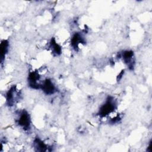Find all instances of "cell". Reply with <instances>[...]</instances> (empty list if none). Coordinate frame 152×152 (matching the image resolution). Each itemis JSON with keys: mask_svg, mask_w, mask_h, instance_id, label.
<instances>
[{"mask_svg": "<svg viewBox=\"0 0 152 152\" xmlns=\"http://www.w3.org/2000/svg\"><path fill=\"white\" fill-rule=\"evenodd\" d=\"M115 108V103L112 97H109L99 110V115L103 117L111 113Z\"/></svg>", "mask_w": 152, "mask_h": 152, "instance_id": "obj_1", "label": "cell"}, {"mask_svg": "<svg viewBox=\"0 0 152 152\" xmlns=\"http://www.w3.org/2000/svg\"><path fill=\"white\" fill-rule=\"evenodd\" d=\"M18 123L24 129H28L30 126V118L26 111H23L19 117Z\"/></svg>", "mask_w": 152, "mask_h": 152, "instance_id": "obj_2", "label": "cell"}, {"mask_svg": "<svg viewBox=\"0 0 152 152\" xmlns=\"http://www.w3.org/2000/svg\"><path fill=\"white\" fill-rule=\"evenodd\" d=\"M42 88L43 91L47 94H53L55 90L53 84L50 80H46L43 82L42 86Z\"/></svg>", "mask_w": 152, "mask_h": 152, "instance_id": "obj_3", "label": "cell"}, {"mask_svg": "<svg viewBox=\"0 0 152 152\" xmlns=\"http://www.w3.org/2000/svg\"><path fill=\"white\" fill-rule=\"evenodd\" d=\"M81 42H83V38L79 33H75L72 37L71 40L72 46L74 48H77L78 45Z\"/></svg>", "mask_w": 152, "mask_h": 152, "instance_id": "obj_4", "label": "cell"}, {"mask_svg": "<svg viewBox=\"0 0 152 152\" xmlns=\"http://www.w3.org/2000/svg\"><path fill=\"white\" fill-rule=\"evenodd\" d=\"M133 55H134V53L132 51H131V50L125 51L122 54V58L124 61L126 63L128 64L129 66H130L131 64H132L131 61L133 58Z\"/></svg>", "mask_w": 152, "mask_h": 152, "instance_id": "obj_5", "label": "cell"}, {"mask_svg": "<svg viewBox=\"0 0 152 152\" xmlns=\"http://www.w3.org/2000/svg\"><path fill=\"white\" fill-rule=\"evenodd\" d=\"M50 46L52 48V50L53 51L54 53H55L56 55H59L61 52V46L55 42V39H52L50 42Z\"/></svg>", "mask_w": 152, "mask_h": 152, "instance_id": "obj_6", "label": "cell"}, {"mask_svg": "<svg viewBox=\"0 0 152 152\" xmlns=\"http://www.w3.org/2000/svg\"><path fill=\"white\" fill-rule=\"evenodd\" d=\"M8 48V43L7 40H3L1 44V60L2 61L5 55V53L7 52Z\"/></svg>", "mask_w": 152, "mask_h": 152, "instance_id": "obj_7", "label": "cell"}, {"mask_svg": "<svg viewBox=\"0 0 152 152\" xmlns=\"http://www.w3.org/2000/svg\"><path fill=\"white\" fill-rule=\"evenodd\" d=\"M35 142L36 144V145L37 147V148H39V150H45V148H46V145L44 144V142L43 141H42L41 140H39V139H36L35 140Z\"/></svg>", "mask_w": 152, "mask_h": 152, "instance_id": "obj_8", "label": "cell"}]
</instances>
